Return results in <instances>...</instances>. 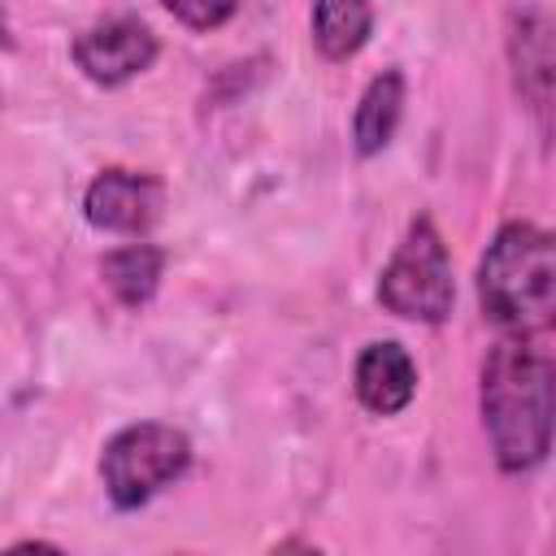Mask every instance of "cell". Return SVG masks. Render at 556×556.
<instances>
[{
	"instance_id": "9c48e42d",
	"label": "cell",
	"mask_w": 556,
	"mask_h": 556,
	"mask_svg": "<svg viewBox=\"0 0 556 556\" xmlns=\"http://www.w3.org/2000/svg\"><path fill=\"white\" fill-rule=\"evenodd\" d=\"M404 96H408V83L395 65L365 83V91L356 100V113H352V148H356L361 161L378 156L395 139L400 117H404Z\"/></svg>"
},
{
	"instance_id": "3957f363",
	"label": "cell",
	"mask_w": 556,
	"mask_h": 556,
	"mask_svg": "<svg viewBox=\"0 0 556 556\" xmlns=\"http://www.w3.org/2000/svg\"><path fill=\"white\" fill-rule=\"evenodd\" d=\"M191 469V439L169 421H130L100 447V482L117 513L152 504Z\"/></svg>"
},
{
	"instance_id": "5b68a950",
	"label": "cell",
	"mask_w": 556,
	"mask_h": 556,
	"mask_svg": "<svg viewBox=\"0 0 556 556\" xmlns=\"http://www.w3.org/2000/svg\"><path fill=\"white\" fill-rule=\"evenodd\" d=\"M70 56L87 83L122 87V83L139 78L143 70H152V61L161 56V43H156L148 22L117 13V17H104L87 30H78L70 43Z\"/></svg>"
},
{
	"instance_id": "7c38bea8",
	"label": "cell",
	"mask_w": 556,
	"mask_h": 556,
	"mask_svg": "<svg viewBox=\"0 0 556 556\" xmlns=\"http://www.w3.org/2000/svg\"><path fill=\"white\" fill-rule=\"evenodd\" d=\"M243 0H161V9L187 30H217L239 13Z\"/></svg>"
},
{
	"instance_id": "5bb4252c",
	"label": "cell",
	"mask_w": 556,
	"mask_h": 556,
	"mask_svg": "<svg viewBox=\"0 0 556 556\" xmlns=\"http://www.w3.org/2000/svg\"><path fill=\"white\" fill-rule=\"evenodd\" d=\"M0 48H13V30H9V13H4V0H0Z\"/></svg>"
},
{
	"instance_id": "52a82bcc",
	"label": "cell",
	"mask_w": 556,
	"mask_h": 556,
	"mask_svg": "<svg viewBox=\"0 0 556 556\" xmlns=\"http://www.w3.org/2000/svg\"><path fill=\"white\" fill-rule=\"evenodd\" d=\"M508 65L521 104L534 113L539 130L547 135L552 117V78H556V48H552V17L543 9H517L508 17Z\"/></svg>"
},
{
	"instance_id": "ba28073f",
	"label": "cell",
	"mask_w": 556,
	"mask_h": 556,
	"mask_svg": "<svg viewBox=\"0 0 556 556\" xmlns=\"http://www.w3.org/2000/svg\"><path fill=\"white\" fill-rule=\"evenodd\" d=\"M352 391L365 413L374 417H395L413 404L417 395V361L408 356L404 343L395 339H374L361 348L352 365Z\"/></svg>"
},
{
	"instance_id": "8992f818",
	"label": "cell",
	"mask_w": 556,
	"mask_h": 556,
	"mask_svg": "<svg viewBox=\"0 0 556 556\" xmlns=\"http://www.w3.org/2000/svg\"><path fill=\"white\" fill-rule=\"evenodd\" d=\"M165 208V182L143 169L109 165L83 191V217L100 235H143Z\"/></svg>"
},
{
	"instance_id": "7a4b0ae2",
	"label": "cell",
	"mask_w": 556,
	"mask_h": 556,
	"mask_svg": "<svg viewBox=\"0 0 556 556\" xmlns=\"http://www.w3.org/2000/svg\"><path fill=\"white\" fill-rule=\"evenodd\" d=\"M478 308L500 334H539L556 313V248L534 222H504L478 261Z\"/></svg>"
},
{
	"instance_id": "30bf717a",
	"label": "cell",
	"mask_w": 556,
	"mask_h": 556,
	"mask_svg": "<svg viewBox=\"0 0 556 556\" xmlns=\"http://www.w3.org/2000/svg\"><path fill=\"white\" fill-rule=\"evenodd\" d=\"M308 30L326 61H352L374 35V0H313Z\"/></svg>"
},
{
	"instance_id": "277c9868",
	"label": "cell",
	"mask_w": 556,
	"mask_h": 556,
	"mask_svg": "<svg viewBox=\"0 0 556 556\" xmlns=\"http://www.w3.org/2000/svg\"><path fill=\"white\" fill-rule=\"evenodd\" d=\"M378 304L400 321L439 326L452 317L456 282H452V256L439 235V226L417 213L404 226V239L395 243L391 261L378 274Z\"/></svg>"
},
{
	"instance_id": "4fadbf2b",
	"label": "cell",
	"mask_w": 556,
	"mask_h": 556,
	"mask_svg": "<svg viewBox=\"0 0 556 556\" xmlns=\"http://www.w3.org/2000/svg\"><path fill=\"white\" fill-rule=\"evenodd\" d=\"M30 547H39V552H61V543H48V539H22V543H13L9 552H30Z\"/></svg>"
},
{
	"instance_id": "6da1fadb",
	"label": "cell",
	"mask_w": 556,
	"mask_h": 556,
	"mask_svg": "<svg viewBox=\"0 0 556 556\" xmlns=\"http://www.w3.org/2000/svg\"><path fill=\"white\" fill-rule=\"evenodd\" d=\"M478 417L504 473H530L552 452V356L534 334H500L482 356Z\"/></svg>"
},
{
	"instance_id": "8fae6325",
	"label": "cell",
	"mask_w": 556,
	"mask_h": 556,
	"mask_svg": "<svg viewBox=\"0 0 556 556\" xmlns=\"http://www.w3.org/2000/svg\"><path fill=\"white\" fill-rule=\"evenodd\" d=\"M100 278L109 287V295L122 304V308H143L161 278H165V252L156 243H122L113 252H104L100 261Z\"/></svg>"
}]
</instances>
